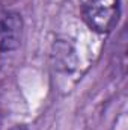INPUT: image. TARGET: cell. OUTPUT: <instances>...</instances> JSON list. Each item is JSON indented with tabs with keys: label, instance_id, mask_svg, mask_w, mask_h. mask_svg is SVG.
<instances>
[{
	"label": "cell",
	"instance_id": "obj_1",
	"mask_svg": "<svg viewBox=\"0 0 128 130\" xmlns=\"http://www.w3.org/2000/svg\"><path fill=\"white\" fill-rule=\"evenodd\" d=\"M84 23L96 33L112 32L121 17V0H80Z\"/></svg>",
	"mask_w": 128,
	"mask_h": 130
},
{
	"label": "cell",
	"instance_id": "obj_2",
	"mask_svg": "<svg viewBox=\"0 0 128 130\" xmlns=\"http://www.w3.org/2000/svg\"><path fill=\"white\" fill-rule=\"evenodd\" d=\"M24 23L18 12H5L0 15V53L14 52L23 39Z\"/></svg>",
	"mask_w": 128,
	"mask_h": 130
},
{
	"label": "cell",
	"instance_id": "obj_3",
	"mask_svg": "<svg viewBox=\"0 0 128 130\" xmlns=\"http://www.w3.org/2000/svg\"><path fill=\"white\" fill-rule=\"evenodd\" d=\"M11 130H29V129H27L26 126H20V124H18V126H14Z\"/></svg>",
	"mask_w": 128,
	"mask_h": 130
}]
</instances>
